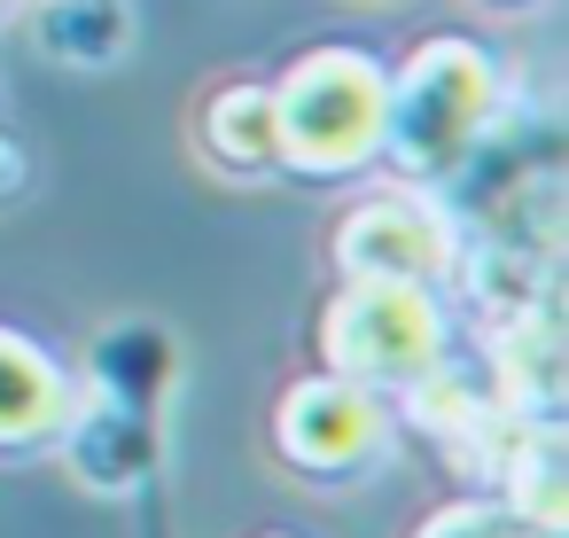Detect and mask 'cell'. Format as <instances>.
I'll return each instance as SVG.
<instances>
[{"label":"cell","mask_w":569,"mask_h":538,"mask_svg":"<svg viewBox=\"0 0 569 538\" xmlns=\"http://www.w3.org/2000/svg\"><path fill=\"white\" fill-rule=\"evenodd\" d=\"M273 452L297 468V476H367L382 452H390V406L382 390L367 382H343V375H305L281 390L273 406Z\"/></svg>","instance_id":"5b68a950"},{"label":"cell","mask_w":569,"mask_h":538,"mask_svg":"<svg viewBox=\"0 0 569 538\" xmlns=\"http://www.w3.org/2000/svg\"><path fill=\"white\" fill-rule=\"evenodd\" d=\"M196 149L219 172H273V87L227 79L196 118Z\"/></svg>","instance_id":"ba28073f"},{"label":"cell","mask_w":569,"mask_h":538,"mask_svg":"<svg viewBox=\"0 0 569 538\" xmlns=\"http://www.w3.org/2000/svg\"><path fill=\"white\" fill-rule=\"evenodd\" d=\"M24 180H32V157H24L9 133H0V203H9V196H24Z\"/></svg>","instance_id":"4fadbf2b"},{"label":"cell","mask_w":569,"mask_h":538,"mask_svg":"<svg viewBox=\"0 0 569 538\" xmlns=\"http://www.w3.org/2000/svg\"><path fill=\"white\" fill-rule=\"evenodd\" d=\"M507 507L538 522L546 538H561V429L553 421H522L507 437Z\"/></svg>","instance_id":"8fae6325"},{"label":"cell","mask_w":569,"mask_h":538,"mask_svg":"<svg viewBox=\"0 0 569 538\" xmlns=\"http://www.w3.org/2000/svg\"><path fill=\"white\" fill-rule=\"evenodd\" d=\"M32 40L48 63H71V71H118L141 40V17L133 0H40L32 9Z\"/></svg>","instance_id":"52a82bcc"},{"label":"cell","mask_w":569,"mask_h":538,"mask_svg":"<svg viewBox=\"0 0 569 538\" xmlns=\"http://www.w3.org/2000/svg\"><path fill=\"white\" fill-rule=\"evenodd\" d=\"M491 9H538V0H491Z\"/></svg>","instance_id":"9a60e30c"},{"label":"cell","mask_w":569,"mask_h":538,"mask_svg":"<svg viewBox=\"0 0 569 538\" xmlns=\"http://www.w3.org/2000/svg\"><path fill=\"white\" fill-rule=\"evenodd\" d=\"M413 538H546V530L522 522L507 499H452V507H437Z\"/></svg>","instance_id":"7c38bea8"},{"label":"cell","mask_w":569,"mask_h":538,"mask_svg":"<svg viewBox=\"0 0 569 538\" xmlns=\"http://www.w3.org/2000/svg\"><path fill=\"white\" fill-rule=\"evenodd\" d=\"M390 71L367 48H312L273 79V165L305 180H351L382 157Z\"/></svg>","instance_id":"7a4b0ae2"},{"label":"cell","mask_w":569,"mask_h":538,"mask_svg":"<svg viewBox=\"0 0 569 538\" xmlns=\"http://www.w3.org/2000/svg\"><path fill=\"white\" fill-rule=\"evenodd\" d=\"M398 398H406V414H413V421H421L437 445H468V437H491V429L507 421V414H499V406L476 390V375H460L452 359L421 367V375H413Z\"/></svg>","instance_id":"30bf717a"},{"label":"cell","mask_w":569,"mask_h":538,"mask_svg":"<svg viewBox=\"0 0 569 538\" xmlns=\"http://www.w3.org/2000/svg\"><path fill=\"white\" fill-rule=\"evenodd\" d=\"M71 406H79V390L63 375V359L48 343H32L24 328H0V452L56 445Z\"/></svg>","instance_id":"8992f818"},{"label":"cell","mask_w":569,"mask_h":538,"mask_svg":"<svg viewBox=\"0 0 569 538\" xmlns=\"http://www.w3.org/2000/svg\"><path fill=\"white\" fill-rule=\"evenodd\" d=\"M17 9H24V0H0V24H17Z\"/></svg>","instance_id":"5bb4252c"},{"label":"cell","mask_w":569,"mask_h":538,"mask_svg":"<svg viewBox=\"0 0 569 538\" xmlns=\"http://www.w3.org/2000/svg\"><path fill=\"white\" fill-rule=\"evenodd\" d=\"M452 343L445 297L421 281H343L320 305V367L367 390H406Z\"/></svg>","instance_id":"3957f363"},{"label":"cell","mask_w":569,"mask_h":538,"mask_svg":"<svg viewBox=\"0 0 569 538\" xmlns=\"http://www.w3.org/2000/svg\"><path fill=\"white\" fill-rule=\"evenodd\" d=\"M499 63L483 40L468 32H429L413 40V56L390 71V118H382V157L398 180L413 188H452L476 149L499 126Z\"/></svg>","instance_id":"6da1fadb"},{"label":"cell","mask_w":569,"mask_h":538,"mask_svg":"<svg viewBox=\"0 0 569 538\" xmlns=\"http://www.w3.org/2000/svg\"><path fill=\"white\" fill-rule=\"evenodd\" d=\"M460 258V227L429 188H375L336 219V273L343 281H421L445 289Z\"/></svg>","instance_id":"277c9868"},{"label":"cell","mask_w":569,"mask_h":538,"mask_svg":"<svg viewBox=\"0 0 569 538\" xmlns=\"http://www.w3.org/2000/svg\"><path fill=\"white\" fill-rule=\"evenodd\" d=\"M452 281L491 312V320H515L530 305H546V250L538 242H515V235H491L476 250L452 258Z\"/></svg>","instance_id":"9c48e42d"}]
</instances>
